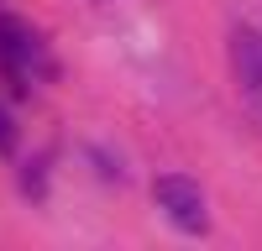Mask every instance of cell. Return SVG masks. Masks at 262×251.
Segmentation results:
<instances>
[{
  "label": "cell",
  "instance_id": "obj_1",
  "mask_svg": "<svg viewBox=\"0 0 262 251\" xmlns=\"http://www.w3.org/2000/svg\"><path fill=\"white\" fill-rule=\"evenodd\" d=\"M152 199H158V209H163V215L179 225V230H205V225H210L200 183L184 178V173H163L158 183H152Z\"/></svg>",
  "mask_w": 262,
  "mask_h": 251
},
{
  "label": "cell",
  "instance_id": "obj_2",
  "mask_svg": "<svg viewBox=\"0 0 262 251\" xmlns=\"http://www.w3.org/2000/svg\"><path fill=\"white\" fill-rule=\"evenodd\" d=\"M0 63H6L16 79H27L42 63V42L21 27V21H6V16H0Z\"/></svg>",
  "mask_w": 262,
  "mask_h": 251
},
{
  "label": "cell",
  "instance_id": "obj_4",
  "mask_svg": "<svg viewBox=\"0 0 262 251\" xmlns=\"http://www.w3.org/2000/svg\"><path fill=\"white\" fill-rule=\"evenodd\" d=\"M11 141H16V126H11L6 110H0V146H11Z\"/></svg>",
  "mask_w": 262,
  "mask_h": 251
},
{
  "label": "cell",
  "instance_id": "obj_3",
  "mask_svg": "<svg viewBox=\"0 0 262 251\" xmlns=\"http://www.w3.org/2000/svg\"><path fill=\"white\" fill-rule=\"evenodd\" d=\"M236 73L262 99V32H236Z\"/></svg>",
  "mask_w": 262,
  "mask_h": 251
}]
</instances>
